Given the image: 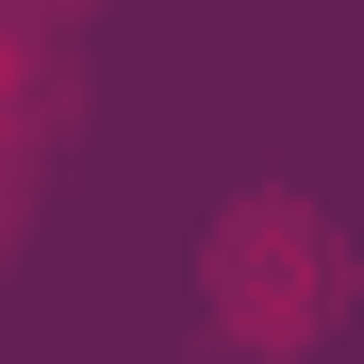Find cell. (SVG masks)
Wrapping results in <instances>:
<instances>
[{
    "label": "cell",
    "instance_id": "cell-1",
    "mask_svg": "<svg viewBox=\"0 0 364 364\" xmlns=\"http://www.w3.org/2000/svg\"><path fill=\"white\" fill-rule=\"evenodd\" d=\"M199 315L232 348H315L348 315V232L298 199V182H249V199L199 232Z\"/></svg>",
    "mask_w": 364,
    "mask_h": 364
},
{
    "label": "cell",
    "instance_id": "cell-2",
    "mask_svg": "<svg viewBox=\"0 0 364 364\" xmlns=\"http://www.w3.org/2000/svg\"><path fill=\"white\" fill-rule=\"evenodd\" d=\"M0 17H33V33H50V17H83V0H0Z\"/></svg>",
    "mask_w": 364,
    "mask_h": 364
}]
</instances>
